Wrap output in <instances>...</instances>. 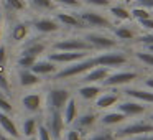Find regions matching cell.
I'll list each match as a JSON object with an SVG mask.
<instances>
[{
    "label": "cell",
    "instance_id": "1",
    "mask_svg": "<svg viewBox=\"0 0 153 140\" xmlns=\"http://www.w3.org/2000/svg\"><path fill=\"white\" fill-rule=\"evenodd\" d=\"M145 133H153V122H150L148 119L133 120V122L125 124L114 132V137H115V140H127L138 135H145Z\"/></svg>",
    "mask_w": 153,
    "mask_h": 140
},
{
    "label": "cell",
    "instance_id": "2",
    "mask_svg": "<svg viewBox=\"0 0 153 140\" xmlns=\"http://www.w3.org/2000/svg\"><path fill=\"white\" fill-rule=\"evenodd\" d=\"M92 68H96L92 58H84V60L71 63L69 66H66L61 71H58L54 79H69V77H76V76H84V74H86L87 71H91Z\"/></svg>",
    "mask_w": 153,
    "mask_h": 140
},
{
    "label": "cell",
    "instance_id": "3",
    "mask_svg": "<svg viewBox=\"0 0 153 140\" xmlns=\"http://www.w3.org/2000/svg\"><path fill=\"white\" fill-rule=\"evenodd\" d=\"M94 61V66H100V68H119V66H123L127 63V56L123 53H117V51H112V53H102L99 56H94L92 58Z\"/></svg>",
    "mask_w": 153,
    "mask_h": 140
},
{
    "label": "cell",
    "instance_id": "4",
    "mask_svg": "<svg viewBox=\"0 0 153 140\" xmlns=\"http://www.w3.org/2000/svg\"><path fill=\"white\" fill-rule=\"evenodd\" d=\"M138 77L137 71H115L110 73L109 76L104 79V87H119V86H127V84L133 83Z\"/></svg>",
    "mask_w": 153,
    "mask_h": 140
},
{
    "label": "cell",
    "instance_id": "5",
    "mask_svg": "<svg viewBox=\"0 0 153 140\" xmlns=\"http://www.w3.org/2000/svg\"><path fill=\"white\" fill-rule=\"evenodd\" d=\"M54 50L56 51H71V53H77V51H92L91 45L87 43L84 38H64L61 41L54 43Z\"/></svg>",
    "mask_w": 153,
    "mask_h": 140
},
{
    "label": "cell",
    "instance_id": "6",
    "mask_svg": "<svg viewBox=\"0 0 153 140\" xmlns=\"http://www.w3.org/2000/svg\"><path fill=\"white\" fill-rule=\"evenodd\" d=\"M115 107H117V110H119V112H122L123 115L127 117V119H128V117L143 115V114H146V110H148V106H145V104L138 102V101H135V99L119 101Z\"/></svg>",
    "mask_w": 153,
    "mask_h": 140
},
{
    "label": "cell",
    "instance_id": "7",
    "mask_svg": "<svg viewBox=\"0 0 153 140\" xmlns=\"http://www.w3.org/2000/svg\"><path fill=\"white\" fill-rule=\"evenodd\" d=\"M69 99H71V94L68 89H61V87L51 89L50 94H48V107L51 110H61L64 109V106Z\"/></svg>",
    "mask_w": 153,
    "mask_h": 140
},
{
    "label": "cell",
    "instance_id": "8",
    "mask_svg": "<svg viewBox=\"0 0 153 140\" xmlns=\"http://www.w3.org/2000/svg\"><path fill=\"white\" fill-rule=\"evenodd\" d=\"M79 20L82 22V25H89V27H96V28H110L112 27L109 18H105L104 15L97 13V12H92V10L81 12Z\"/></svg>",
    "mask_w": 153,
    "mask_h": 140
},
{
    "label": "cell",
    "instance_id": "9",
    "mask_svg": "<svg viewBox=\"0 0 153 140\" xmlns=\"http://www.w3.org/2000/svg\"><path fill=\"white\" fill-rule=\"evenodd\" d=\"M84 40L91 45L92 50H109V48H114L117 45L115 38L107 36V35H100V33H89L86 35Z\"/></svg>",
    "mask_w": 153,
    "mask_h": 140
},
{
    "label": "cell",
    "instance_id": "10",
    "mask_svg": "<svg viewBox=\"0 0 153 140\" xmlns=\"http://www.w3.org/2000/svg\"><path fill=\"white\" fill-rule=\"evenodd\" d=\"M87 56V53L84 51H77V53H71V51H56V53L50 54V61L54 64H71L81 61Z\"/></svg>",
    "mask_w": 153,
    "mask_h": 140
},
{
    "label": "cell",
    "instance_id": "11",
    "mask_svg": "<svg viewBox=\"0 0 153 140\" xmlns=\"http://www.w3.org/2000/svg\"><path fill=\"white\" fill-rule=\"evenodd\" d=\"M128 99H135L138 102L145 104V106H153V91L150 89H138V87H128V89L123 91Z\"/></svg>",
    "mask_w": 153,
    "mask_h": 140
},
{
    "label": "cell",
    "instance_id": "12",
    "mask_svg": "<svg viewBox=\"0 0 153 140\" xmlns=\"http://www.w3.org/2000/svg\"><path fill=\"white\" fill-rule=\"evenodd\" d=\"M46 129L50 130L51 137H56V139L61 137V133H63V130H64V120H63L61 110H51Z\"/></svg>",
    "mask_w": 153,
    "mask_h": 140
},
{
    "label": "cell",
    "instance_id": "13",
    "mask_svg": "<svg viewBox=\"0 0 153 140\" xmlns=\"http://www.w3.org/2000/svg\"><path fill=\"white\" fill-rule=\"evenodd\" d=\"M110 74V69L107 68H100V66H96L92 68L91 71H87L86 74L82 76V81L86 84H96V83H104L107 76Z\"/></svg>",
    "mask_w": 153,
    "mask_h": 140
},
{
    "label": "cell",
    "instance_id": "14",
    "mask_svg": "<svg viewBox=\"0 0 153 140\" xmlns=\"http://www.w3.org/2000/svg\"><path fill=\"white\" fill-rule=\"evenodd\" d=\"M120 101V96L115 91H110V92H100V96L96 99V107L97 109H110V107L117 106V102Z\"/></svg>",
    "mask_w": 153,
    "mask_h": 140
},
{
    "label": "cell",
    "instance_id": "15",
    "mask_svg": "<svg viewBox=\"0 0 153 140\" xmlns=\"http://www.w3.org/2000/svg\"><path fill=\"white\" fill-rule=\"evenodd\" d=\"M127 120V117L123 115L122 112H119V110H110V112H105L102 117H100V124H102L104 127H114V125H120V124H123Z\"/></svg>",
    "mask_w": 153,
    "mask_h": 140
},
{
    "label": "cell",
    "instance_id": "16",
    "mask_svg": "<svg viewBox=\"0 0 153 140\" xmlns=\"http://www.w3.org/2000/svg\"><path fill=\"white\" fill-rule=\"evenodd\" d=\"M0 127H2V130H4L10 139H18V129H17L15 122L12 120V117L8 115V114L0 112Z\"/></svg>",
    "mask_w": 153,
    "mask_h": 140
},
{
    "label": "cell",
    "instance_id": "17",
    "mask_svg": "<svg viewBox=\"0 0 153 140\" xmlns=\"http://www.w3.org/2000/svg\"><path fill=\"white\" fill-rule=\"evenodd\" d=\"M61 114H63L64 125H71V124H74V120H76V117H77V104H76V101H74L73 97L66 102V106H64V109H63Z\"/></svg>",
    "mask_w": 153,
    "mask_h": 140
},
{
    "label": "cell",
    "instance_id": "18",
    "mask_svg": "<svg viewBox=\"0 0 153 140\" xmlns=\"http://www.w3.org/2000/svg\"><path fill=\"white\" fill-rule=\"evenodd\" d=\"M77 92H79V96L86 101H96L97 97L100 96V92H102V87L97 86V84H86V86L79 87Z\"/></svg>",
    "mask_w": 153,
    "mask_h": 140
},
{
    "label": "cell",
    "instance_id": "19",
    "mask_svg": "<svg viewBox=\"0 0 153 140\" xmlns=\"http://www.w3.org/2000/svg\"><path fill=\"white\" fill-rule=\"evenodd\" d=\"M31 71H33L36 76H40V74H51V73H56L58 66L54 63H51L50 60H43V61H36V63L33 64V66L30 68Z\"/></svg>",
    "mask_w": 153,
    "mask_h": 140
},
{
    "label": "cell",
    "instance_id": "20",
    "mask_svg": "<svg viewBox=\"0 0 153 140\" xmlns=\"http://www.w3.org/2000/svg\"><path fill=\"white\" fill-rule=\"evenodd\" d=\"M22 106L30 112H36L41 107V96L40 94H27L22 99Z\"/></svg>",
    "mask_w": 153,
    "mask_h": 140
},
{
    "label": "cell",
    "instance_id": "21",
    "mask_svg": "<svg viewBox=\"0 0 153 140\" xmlns=\"http://www.w3.org/2000/svg\"><path fill=\"white\" fill-rule=\"evenodd\" d=\"M58 23L51 18H41V20L35 22V30L40 31V33H53V31H58Z\"/></svg>",
    "mask_w": 153,
    "mask_h": 140
},
{
    "label": "cell",
    "instance_id": "22",
    "mask_svg": "<svg viewBox=\"0 0 153 140\" xmlns=\"http://www.w3.org/2000/svg\"><path fill=\"white\" fill-rule=\"evenodd\" d=\"M97 117L96 114L92 112H87V114H82V115L76 117V120H74V125H76V129H89V127H92L94 124H96Z\"/></svg>",
    "mask_w": 153,
    "mask_h": 140
},
{
    "label": "cell",
    "instance_id": "23",
    "mask_svg": "<svg viewBox=\"0 0 153 140\" xmlns=\"http://www.w3.org/2000/svg\"><path fill=\"white\" fill-rule=\"evenodd\" d=\"M56 18H58L59 23L66 25V27H73V28L84 27L82 22L79 20V17H76V15H73V13H56Z\"/></svg>",
    "mask_w": 153,
    "mask_h": 140
},
{
    "label": "cell",
    "instance_id": "24",
    "mask_svg": "<svg viewBox=\"0 0 153 140\" xmlns=\"http://www.w3.org/2000/svg\"><path fill=\"white\" fill-rule=\"evenodd\" d=\"M41 53H45V43H41V41H33V43L27 45V46L23 48V51H22V54L31 56V58L40 56Z\"/></svg>",
    "mask_w": 153,
    "mask_h": 140
},
{
    "label": "cell",
    "instance_id": "25",
    "mask_svg": "<svg viewBox=\"0 0 153 140\" xmlns=\"http://www.w3.org/2000/svg\"><path fill=\"white\" fill-rule=\"evenodd\" d=\"M40 83V77L33 73L31 69H22L20 71V84L25 87L28 86H35V84Z\"/></svg>",
    "mask_w": 153,
    "mask_h": 140
},
{
    "label": "cell",
    "instance_id": "26",
    "mask_svg": "<svg viewBox=\"0 0 153 140\" xmlns=\"http://www.w3.org/2000/svg\"><path fill=\"white\" fill-rule=\"evenodd\" d=\"M109 12L114 18H117L120 22H127L132 18L130 17V10L127 7H123V5H112V7H109Z\"/></svg>",
    "mask_w": 153,
    "mask_h": 140
},
{
    "label": "cell",
    "instance_id": "27",
    "mask_svg": "<svg viewBox=\"0 0 153 140\" xmlns=\"http://www.w3.org/2000/svg\"><path fill=\"white\" fill-rule=\"evenodd\" d=\"M28 36V27L25 23H17L12 30V40L17 41V43H22L25 38Z\"/></svg>",
    "mask_w": 153,
    "mask_h": 140
},
{
    "label": "cell",
    "instance_id": "28",
    "mask_svg": "<svg viewBox=\"0 0 153 140\" xmlns=\"http://www.w3.org/2000/svg\"><path fill=\"white\" fill-rule=\"evenodd\" d=\"M114 35H115L117 40H123V41H128L135 38V31L128 27H119L114 30Z\"/></svg>",
    "mask_w": 153,
    "mask_h": 140
},
{
    "label": "cell",
    "instance_id": "29",
    "mask_svg": "<svg viewBox=\"0 0 153 140\" xmlns=\"http://www.w3.org/2000/svg\"><path fill=\"white\" fill-rule=\"evenodd\" d=\"M130 17L132 18H135L137 22H140V20H146V18H152L153 15H152V12L150 10H146V8H143V7H133L132 10H130Z\"/></svg>",
    "mask_w": 153,
    "mask_h": 140
},
{
    "label": "cell",
    "instance_id": "30",
    "mask_svg": "<svg viewBox=\"0 0 153 140\" xmlns=\"http://www.w3.org/2000/svg\"><path fill=\"white\" fill-rule=\"evenodd\" d=\"M36 129H38L36 119L30 117V119H27V120L23 122V129H22V132H23V135L28 139V137H33L35 133H36Z\"/></svg>",
    "mask_w": 153,
    "mask_h": 140
},
{
    "label": "cell",
    "instance_id": "31",
    "mask_svg": "<svg viewBox=\"0 0 153 140\" xmlns=\"http://www.w3.org/2000/svg\"><path fill=\"white\" fill-rule=\"evenodd\" d=\"M135 58L142 64H145V66H148V68H153V53H150V51H146V50H142V51H137L135 53Z\"/></svg>",
    "mask_w": 153,
    "mask_h": 140
},
{
    "label": "cell",
    "instance_id": "32",
    "mask_svg": "<svg viewBox=\"0 0 153 140\" xmlns=\"http://www.w3.org/2000/svg\"><path fill=\"white\" fill-rule=\"evenodd\" d=\"M86 140H115V137H114L112 130H100V132L89 135Z\"/></svg>",
    "mask_w": 153,
    "mask_h": 140
},
{
    "label": "cell",
    "instance_id": "33",
    "mask_svg": "<svg viewBox=\"0 0 153 140\" xmlns=\"http://www.w3.org/2000/svg\"><path fill=\"white\" fill-rule=\"evenodd\" d=\"M30 4L36 8H41V10H51V8H54L53 0H30Z\"/></svg>",
    "mask_w": 153,
    "mask_h": 140
},
{
    "label": "cell",
    "instance_id": "34",
    "mask_svg": "<svg viewBox=\"0 0 153 140\" xmlns=\"http://www.w3.org/2000/svg\"><path fill=\"white\" fill-rule=\"evenodd\" d=\"M36 63V58H31V56H25V54H22L20 58H18V66H22L23 69H30L33 64Z\"/></svg>",
    "mask_w": 153,
    "mask_h": 140
},
{
    "label": "cell",
    "instance_id": "35",
    "mask_svg": "<svg viewBox=\"0 0 153 140\" xmlns=\"http://www.w3.org/2000/svg\"><path fill=\"white\" fill-rule=\"evenodd\" d=\"M36 133H38V137H36L38 140H53V137H51L50 130H48L45 125H38Z\"/></svg>",
    "mask_w": 153,
    "mask_h": 140
},
{
    "label": "cell",
    "instance_id": "36",
    "mask_svg": "<svg viewBox=\"0 0 153 140\" xmlns=\"http://www.w3.org/2000/svg\"><path fill=\"white\" fill-rule=\"evenodd\" d=\"M81 4L91 5V7H110V0H81Z\"/></svg>",
    "mask_w": 153,
    "mask_h": 140
},
{
    "label": "cell",
    "instance_id": "37",
    "mask_svg": "<svg viewBox=\"0 0 153 140\" xmlns=\"http://www.w3.org/2000/svg\"><path fill=\"white\" fill-rule=\"evenodd\" d=\"M5 2H7V7L10 8V10L18 12V10H23V8H25V2H23V0H5Z\"/></svg>",
    "mask_w": 153,
    "mask_h": 140
},
{
    "label": "cell",
    "instance_id": "38",
    "mask_svg": "<svg viewBox=\"0 0 153 140\" xmlns=\"http://www.w3.org/2000/svg\"><path fill=\"white\" fill-rule=\"evenodd\" d=\"M58 5H64V7H71V8H79L81 7V0H53Z\"/></svg>",
    "mask_w": 153,
    "mask_h": 140
},
{
    "label": "cell",
    "instance_id": "39",
    "mask_svg": "<svg viewBox=\"0 0 153 140\" xmlns=\"http://www.w3.org/2000/svg\"><path fill=\"white\" fill-rule=\"evenodd\" d=\"M138 43H142V45H143V48H146V46H153V31H152V33H145V35H142V36L138 38Z\"/></svg>",
    "mask_w": 153,
    "mask_h": 140
},
{
    "label": "cell",
    "instance_id": "40",
    "mask_svg": "<svg viewBox=\"0 0 153 140\" xmlns=\"http://www.w3.org/2000/svg\"><path fill=\"white\" fill-rule=\"evenodd\" d=\"M138 25H140L142 30L146 31V33H152V31H153V17L152 18H146V20H140Z\"/></svg>",
    "mask_w": 153,
    "mask_h": 140
},
{
    "label": "cell",
    "instance_id": "41",
    "mask_svg": "<svg viewBox=\"0 0 153 140\" xmlns=\"http://www.w3.org/2000/svg\"><path fill=\"white\" fill-rule=\"evenodd\" d=\"M12 109H13V107H12V104L8 102V101L5 99V97L2 96V94H0V112L8 114V112H12Z\"/></svg>",
    "mask_w": 153,
    "mask_h": 140
},
{
    "label": "cell",
    "instance_id": "42",
    "mask_svg": "<svg viewBox=\"0 0 153 140\" xmlns=\"http://www.w3.org/2000/svg\"><path fill=\"white\" fill-rule=\"evenodd\" d=\"M64 140H82V139H81V132L77 129H69L66 132Z\"/></svg>",
    "mask_w": 153,
    "mask_h": 140
},
{
    "label": "cell",
    "instance_id": "43",
    "mask_svg": "<svg viewBox=\"0 0 153 140\" xmlns=\"http://www.w3.org/2000/svg\"><path fill=\"white\" fill-rule=\"evenodd\" d=\"M0 91H10V84L4 73H0Z\"/></svg>",
    "mask_w": 153,
    "mask_h": 140
},
{
    "label": "cell",
    "instance_id": "44",
    "mask_svg": "<svg viewBox=\"0 0 153 140\" xmlns=\"http://www.w3.org/2000/svg\"><path fill=\"white\" fill-rule=\"evenodd\" d=\"M135 2H137L138 7H143V8H146V10H150V12L153 10V0H135Z\"/></svg>",
    "mask_w": 153,
    "mask_h": 140
},
{
    "label": "cell",
    "instance_id": "45",
    "mask_svg": "<svg viewBox=\"0 0 153 140\" xmlns=\"http://www.w3.org/2000/svg\"><path fill=\"white\" fill-rule=\"evenodd\" d=\"M143 87H145V89H150V91H153V76H148V77H145V81H143Z\"/></svg>",
    "mask_w": 153,
    "mask_h": 140
},
{
    "label": "cell",
    "instance_id": "46",
    "mask_svg": "<svg viewBox=\"0 0 153 140\" xmlns=\"http://www.w3.org/2000/svg\"><path fill=\"white\" fill-rule=\"evenodd\" d=\"M5 61H7V50L5 46H0V64H5Z\"/></svg>",
    "mask_w": 153,
    "mask_h": 140
},
{
    "label": "cell",
    "instance_id": "47",
    "mask_svg": "<svg viewBox=\"0 0 153 140\" xmlns=\"http://www.w3.org/2000/svg\"><path fill=\"white\" fill-rule=\"evenodd\" d=\"M127 140H153V133H145V135H138V137L127 139Z\"/></svg>",
    "mask_w": 153,
    "mask_h": 140
},
{
    "label": "cell",
    "instance_id": "48",
    "mask_svg": "<svg viewBox=\"0 0 153 140\" xmlns=\"http://www.w3.org/2000/svg\"><path fill=\"white\" fill-rule=\"evenodd\" d=\"M0 140H15V139H10V137H5V135H0Z\"/></svg>",
    "mask_w": 153,
    "mask_h": 140
},
{
    "label": "cell",
    "instance_id": "49",
    "mask_svg": "<svg viewBox=\"0 0 153 140\" xmlns=\"http://www.w3.org/2000/svg\"><path fill=\"white\" fill-rule=\"evenodd\" d=\"M145 50H146V51H150V53H153V46H146Z\"/></svg>",
    "mask_w": 153,
    "mask_h": 140
},
{
    "label": "cell",
    "instance_id": "50",
    "mask_svg": "<svg viewBox=\"0 0 153 140\" xmlns=\"http://www.w3.org/2000/svg\"><path fill=\"white\" fill-rule=\"evenodd\" d=\"M148 120H150V122H153V112H150V115H148Z\"/></svg>",
    "mask_w": 153,
    "mask_h": 140
},
{
    "label": "cell",
    "instance_id": "51",
    "mask_svg": "<svg viewBox=\"0 0 153 140\" xmlns=\"http://www.w3.org/2000/svg\"><path fill=\"white\" fill-rule=\"evenodd\" d=\"M27 140H38V139H36V137H28Z\"/></svg>",
    "mask_w": 153,
    "mask_h": 140
},
{
    "label": "cell",
    "instance_id": "52",
    "mask_svg": "<svg viewBox=\"0 0 153 140\" xmlns=\"http://www.w3.org/2000/svg\"><path fill=\"white\" fill-rule=\"evenodd\" d=\"M0 36H2V28H0Z\"/></svg>",
    "mask_w": 153,
    "mask_h": 140
},
{
    "label": "cell",
    "instance_id": "53",
    "mask_svg": "<svg viewBox=\"0 0 153 140\" xmlns=\"http://www.w3.org/2000/svg\"><path fill=\"white\" fill-rule=\"evenodd\" d=\"M0 92H2V91H0Z\"/></svg>",
    "mask_w": 153,
    "mask_h": 140
}]
</instances>
